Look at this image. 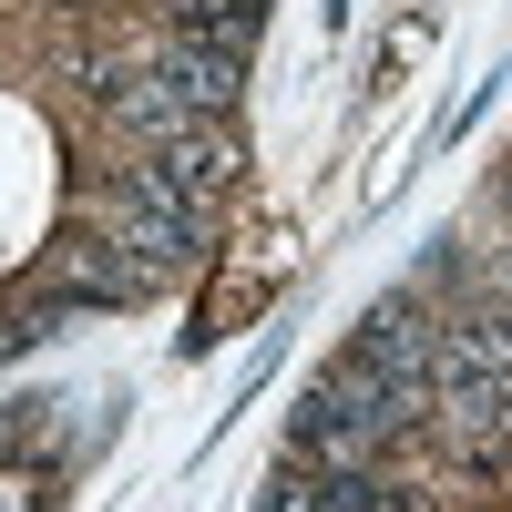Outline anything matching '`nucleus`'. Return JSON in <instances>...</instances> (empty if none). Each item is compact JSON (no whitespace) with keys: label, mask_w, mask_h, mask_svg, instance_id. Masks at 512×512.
<instances>
[{"label":"nucleus","mask_w":512,"mask_h":512,"mask_svg":"<svg viewBox=\"0 0 512 512\" xmlns=\"http://www.w3.org/2000/svg\"><path fill=\"white\" fill-rule=\"evenodd\" d=\"M267 31V0H164V41H205V52L246 62Z\"/></svg>","instance_id":"nucleus-1"},{"label":"nucleus","mask_w":512,"mask_h":512,"mask_svg":"<svg viewBox=\"0 0 512 512\" xmlns=\"http://www.w3.org/2000/svg\"><path fill=\"white\" fill-rule=\"evenodd\" d=\"M256 512H338V502H328V472H297V461H287V472L267 482V502H256Z\"/></svg>","instance_id":"nucleus-2"},{"label":"nucleus","mask_w":512,"mask_h":512,"mask_svg":"<svg viewBox=\"0 0 512 512\" xmlns=\"http://www.w3.org/2000/svg\"><path fill=\"white\" fill-rule=\"evenodd\" d=\"M0 512H52V492H41L31 461H0Z\"/></svg>","instance_id":"nucleus-3"}]
</instances>
